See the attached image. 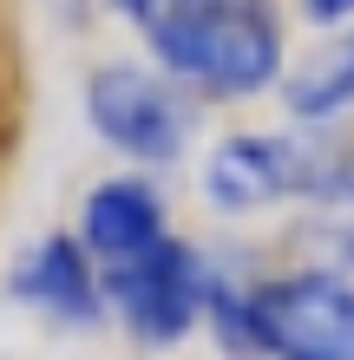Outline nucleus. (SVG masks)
Wrapping results in <instances>:
<instances>
[{
    "mask_svg": "<svg viewBox=\"0 0 354 360\" xmlns=\"http://www.w3.org/2000/svg\"><path fill=\"white\" fill-rule=\"evenodd\" d=\"M158 72L191 98H263L289 72V33L276 0H177L144 33Z\"/></svg>",
    "mask_w": 354,
    "mask_h": 360,
    "instance_id": "obj_1",
    "label": "nucleus"
},
{
    "mask_svg": "<svg viewBox=\"0 0 354 360\" xmlns=\"http://www.w3.org/2000/svg\"><path fill=\"white\" fill-rule=\"evenodd\" d=\"M249 360H354V275L348 269H282L243 282Z\"/></svg>",
    "mask_w": 354,
    "mask_h": 360,
    "instance_id": "obj_2",
    "label": "nucleus"
},
{
    "mask_svg": "<svg viewBox=\"0 0 354 360\" xmlns=\"http://www.w3.org/2000/svg\"><path fill=\"white\" fill-rule=\"evenodd\" d=\"M341 144H308L302 131H230L203 158V197L223 217H256L289 197H328L341 177Z\"/></svg>",
    "mask_w": 354,
    "mask_h": 360,
    "instance_id": "obj_3",
    "label": "nucleus"
},
{
    "mask_svg": "<svg viewBox=\"0 0 354 360\" xmlns=\"http://www.w3.org/2000/svg\"><path fill=\"white\" fill-rule=\"evenodd\" d=\"M217 262L203 256L197 243L184 236H164L158 249H144L138 262L106 269V314H118V328L144 347H177L184 334L203 328L210 314V295H217Z\"/></svg>",
    "mask_w": 354,
    "mask_h": 360,
    "instance_id": "obj_4",
    "label": "nucleus"
},
{
    "mask_svg": "<svg viewBox=\"0 0 354 360\" xmlns=\"http://www.w3.org/2000/svg\"><path fill=\"white\" fill-rule=\"evenodd\" d=\"M86 124L132 164H171L191 144L197 105L191 92H177L158 66H132L112 59L86 79Z\"/></svg>",
    "mask_w": 354,
    "mask_h": 360,
    "instance_id": "obj_5",
    "label": "nucleus"
},
{
    "mask_svg": "<svg viewBox=\"0 0 354 360\" xmlns=\"http://www.w3.org/2000/svg\"><path fill=\"white\" fill-rule=\"evenodd\" d=\"M7 295L20 308L59 321V328H99L106 321V282H99L92 256L72 243V229H53V236L20 249L13 269H7Z\"/></svg>",
    "mask_w": 354,
    "mask_h": 360,
    "instance_id": "obj_6",
    "label": "nucleus"
},
{
    "mask_svg": "<svg viewBox=\"0 0 354 360\" xmlns=\"http://www.w3.org/2000/svg\"><path fill=\"white\" fill-rule=\"evenodd\" d=\"M171 236V223H164V197L158 184L144 177H106L86 190V203H79V223H72V243L92 256V269H125L138 262L144 249H158Z\"/></svg>",
    "mask_w": 354,
    "mask_h": 360,
    "instance_id": "obj_7",
    "label": "nucleus"
},
{
    "mask_svg": "<svg viewBox=\"0 0 354 360\" xmlns=\"http://www.w3.org/2000/svg\"><path fill=\"white\" fill-rule=\"evenodd\" d=\"M282 105L289 118L302 124V131H322V124H335L341 112H354V27L315 39V46L302 53V66L282 72Z\"/></svg>",
    "mask_w": 354,
    "mask_h": 360,
    "instance_id": "obj_8",
    "label": "nucleus"
},
{
    "mask_svg": "<svg viewBox=\"0 0 354 360\" xmlns=\"http://www.w3.org/2000/svg\"><path fill=\"white\" fill-rule=\"evenodd\" d=\"M296 7H302L308 27H328V33L354 27V0H296Z\"/></svg>",
    "mask_w": 354,
    "mask_h": 360,
    "instance_id": "obj_9",
    "label": "nucleus"
},
{
    "mask_svg": "<svg viewBox=\"0 0 354 360\" xmlns=\"http://www.w3.org/2000/svg\"><path fill=\"white\" fill-rule=\"evenodd\" d=\"M106 7H112L118 20H132V27H138V33H151V27H158V20H164V13H171V7H177V0H106Z\"/></svg>",
    "mask_w": 354,
    "mask_h": 360,
    "instance_id": "obj_10",
    "label": "nucleus"
},
{
    "mask_svg": "<svg viewBox=\"0 0 354 360\" xmlns=\"http://www.w3.org/2000/svg\"><path fill=\"white\" fill-rule=\"evenodd\" d=\"M46 7H53L59 20H86V13H92V0H46Z\"/></svg>",
    "mask_w": 354,
    "mask_h": 360,
    "instance_id": "obj_11",
    "label": "nucleus"
}]
</instances>
